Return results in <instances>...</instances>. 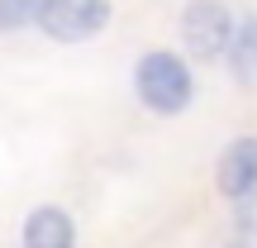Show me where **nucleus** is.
Here are the masks:
<instances>
[{"mask_svg":"<svg viewBox=\"0 0 257 248\" xmlns=\"http://www.w3.org/2000/svg\"><path fill=\"white\" fill-rule=\"evenodd\" d=\"M134 91H138V101H143L153 115H181L186 105H191V96H195V81H191V67H186L176 53L153 48V53L138 57Z\"/></svg>","mask_w":257,"mask_h":248,"instance_id":"obj_1","label":"nucleus"},{"mask_svg":"<svg viewBox=\"0 0 257 248\" xmlns=\"http://www.w3.org/2000/svg\"><path fill=\"white\" fill-rule=\"evenodd\" d=\"M233 34H238V19L229 15L224 0H191L181 10V38L186 53L200 57V62H214L233 48Z\"/></svg>","mask_w":257,"mask_h":248,"instance_id":"obj_2","label":"nucleus"},{"mask_svg":"<svg viewBox=\"0 0 257 248\" xmlns=\"http://www.w3.org/2000/svg\"><path fill=\"white\" fill-rule=\"evenodd\" d=\"M34 24L57 43H86L110 24V0H43Z\"/></svg>","mask_w":257,"mask_h":248,"instance_id":"obj_3","label":"nucleus"},{"mask_svg":"<svg viewBox=\"0 0 257 248\" xmlns=\"http://www.w3.org/2000/svg\"><path fill=\"white\" fill-rule=\"evenodd\" d=\"M214 186H219L229 201H248L257 191V134L233 138L219 153V167H214Z\"/></svg>","mask_w":257,"mask_h":248,"instance_id":"obj_4","label":"nucleus"},{"mask_svg":"<svg viewBox=\"0 0 257 248\" xmlns=\"http://www.w3.org/2000/svg\"><path fill=\"white\" fill-rule=\"evenodd\" d=\"M24 248H76L72 215L62 205H38L24 220Z\"/></svg>","mask_w":257,"mask_h":248,"instance_id":"obj_5","label":"nucleus"},{"mask_svg":"<svg viewBox=\"0 0 257 248\" xmlns=\"http://www.w3.org/2000/svg\"><path fill=\"white\" fill-rule=\"evenodd\" d=\"M229 57H233V76L238 81H257V19H243L238 24Z\"/></svg>","mask_w":257,"mask_h":248,"instance_id":"obj_6","label":"nucleus"},{"mask_svg":"<svg viewBox=\"0 0 257 248\" xmlns=\"http://www.w3.org/2000/svg\"><path fill=\"white\" fill-rule=\"evenodd\" d=\"M38 5L43 0H0V34L5 29H24L29 19H38Z\"/></svg>","mask_w":257,"mask_h":248,"instance_id":"obj_7","label":"nucleus"}]
</instances>
